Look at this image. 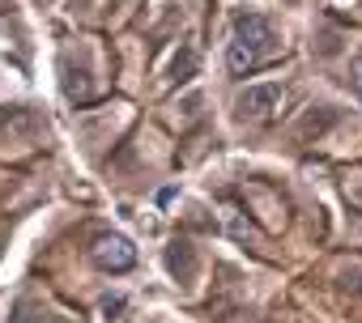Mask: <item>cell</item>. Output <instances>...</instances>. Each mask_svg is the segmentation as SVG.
<instances>
[{
    "label": "cell",
    "mask_w": 362,
    "mask_h": 323,
    "mask_svg": "<svg viewBox=\"0 0 362 323\" xmlns=\"http://www.w3.org/2000/svg\"><path fill=\"white\" fill-rule=\"evenodd\" d=\"M281 106H286V90H281V85H252V90H243V98H239V111H243L247 119H273Z\"/></svg>",
    "instance_id": "obj_3"
},
{
    "label": "cell",
    "mask_w": 362,
    "mask_h": 323,
    "mask_svg": "<svg viewBox=\"0 0 362 323\" xmlns=\"http://www.w3.org/2000/svg\"><path fill=\"white\" fill-rule=\"evenodd\" d=\"M273 56H277L273 26L260 13H235V35H230V47H226L230 73H252V68H260Z\"/></svg>",
    "instance_id": "obj_1"
},
{
    "label": "cell",
    "mask_w": 362,
    "mask_h": 323,
    "mask_svg": "<svg viewBox=\"0 0 362 323\" xmlns=\"http://www.w3.org/2000/svg\"><path fill=\"white\" fill-rule=\"evenodd\" d=\"M166 264H170V272H175L179 281H188V276L197 272V260H192V251H188L184 243H175V247L166 251Z\"/></svg>",
    "instance_id": "obj_4"
},
{
    "label": "cell",
    "mask_w": 362,
    "mask_h": 323,
    "mask_svg": "<svg viewBox=\"0 0 362 323\" xmlns=\"http://www.w3.org/2000/svg\"><path fill=\"white\" fill-rule=\"evenodd\" d=\"M9 323H60L52 310H39V306H18L13 315H9Z\"/></svg>",
    "instance_id": "obj_5"
},
{
    "label": "cell",
    "mask_w": 362,
    "mask_h": 323,
    "mask_svg": "<svg viewBox=\"0 0 362 323\" xmlns=\"http://www.w3.org/2000/svg\"><path fill=\"white\" fill-rule=\"evenodd\" d=\"M354 85L362 90V60H354Z\"/></svg>",
    "instance_id": "obj_6"
},
{
    "label": "cell",
    "mask_w": 362,
    "mask_h": 323,
    "mask_svg": "<svg viewBox=\"0 0 362 323\" xmlns=\"http://www.w3.org/2000/svg\"><path fill=\"white\" fill-rule=\"evenodd\" d=\"M90 260L103 268V272H128L136 264V247L124 238V234H98L94 247H90Z\"/></svg>",
    "instance_id": "obj_2"
}]
</instances>
